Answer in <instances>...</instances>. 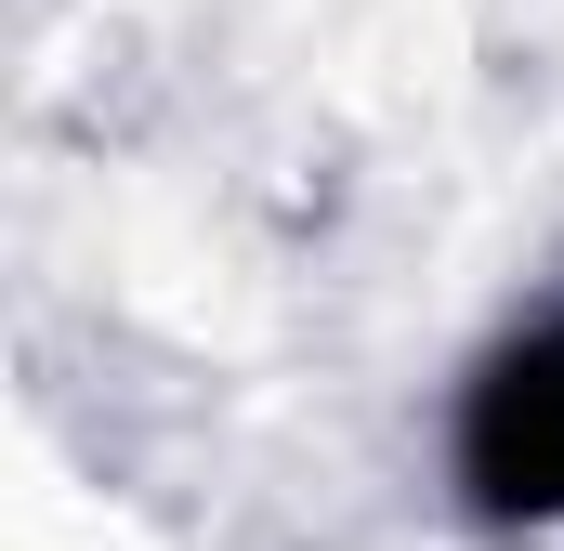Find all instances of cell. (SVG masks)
<instances>
[{"mask_svg":"<svg viewBox=\"0 0 564 551\" xmlns=\"http://www.w3.org/2000/svg\"><path fill=\"white\" fill-rule=\"evenodd\" d=\"M459 473H473V499L512 512V526H552L564 512V328L486 355V381H473V408H459Z\"/></svg>","mask_w":564,"mask_h":551,"instance_id":"6da1fadb","label":"cell"}]
</instances>
